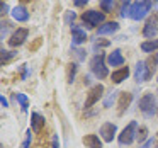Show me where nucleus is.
<instances>
[{
	"mask_svg": "<svg viewBox=\"0 0 158 148\" xmlns=\"http://www.w3.org/2000/svg\"><path fill=\"white\" fill-rule=\"evenodd\" d=\"M82 21H83V24H87L89 29H94L106 22V14L99 11H87L82 14Z\"/></svg>",
	"mask_w": 158,
	"mask_h": 148,
	"instance_id": "3",
	"label": "nucleus"
},
{
	"mask_svg": "<svg viewBox=\"0 0 158 148\" xmlns=\"http://www.w3.org/2000/svg\"><path fill=\"white\" fill-rule=\"evenodd\" d=\"M124 61H126V60H124L121 49H114V51L109 53V56H107V63H109V66H123Z\"/></svg>",
	"mask_w": 158,
	"mask_h": 148,
	"instance_id": "14",
	"label": "nucleus"
},
{
	"mask_svg": "<svg viewBox=\"0 0 158 148\" xmlns=\"http://www.w3.org/2000/svg\"><path fill=\"white\" fill-rule=\"evenodd\" d=\"M44 124H46L44 116L34 111V112L31 114V129L34 131V133H39V131H41L43 128H44Z\"/></svg>",
	"mask_w": 158,
	"mask_h": 148,
	"instance_id": "12",
	"label": "nucleus"
},
{
	"mask_svg": "<svg viewBox=\"0 0 158 148\" xmlns=\"http://www.w3.org/2000/svg\"><path fill=\"white\" fill-rule=\"evenodd\" d=\"M151 2H153V0H151ZM155 2H158V0H155Z\"/></svg>",
	"mask_w": 158,
	"mask_h": 148,
	"instance_id": "38",
	"label": "nucleus"
},
{
	"mask_svg": "<svg viewBox=\"0 0 158 148\" xmlns=\"http://www.w3.org/2000/svg\"><path fill=\"white\" fill-rule=\"evenodd\" d=\"M156 134H158V133H156Z\"/></svg>",
	"mask_w": 158,
	"mask_h": 148,
	"instance_id": "41",
	"label": "nucleus"
},
{
	"mask_svg": "<svg viewBox=\"0 0 158 148\" xmlns=\"http://www.w3.org/2000/svg\"><path fill=\"white\" fill-rule=\"evenodd\" d=\"M114 94H116V92H110V95L106 99V107H109V106H110V102L114 100Z\"/></svg>",
	"mask_w": 158,
	"mask_h": 148,
	"instance_id": "28",
	"label": "nucleus"
},
{
	"mask_svg": "<svg viewBox=\"0 0 158 148\" xmlns=\"http://www.w3.org/2000/svg\"><path fill=\"white\" fill-rule=\"evenodd\" d=\"M158 49V39H148L141 43V51L144 53H153Z\"/></svg>",
	"mask_w": 158,
	"mask_h": 148,
	"instance_id": "19",
	"label": "nucleus"
},
{
	"mask_svg": "<svg viewBox=\"0 0 158 148\" xmlns=\"http://www.w3.org/2000/svg\"><path fill=\"white\" fill-rule=\"evenodd\" d=\"M119 31V22L110 21V22H104L102 26H99L97 29V34L99 36H106V34H114V32Z\"/></svg>",
	"mask_w": 158,
	"mask_h": 148,
	"instance_id": "11",
	"label": "nucleus"
},
{
	"mask_svg": "<svg viewBox=\"0 0 158 148\" xmlns=\"http://www.w3.org/2000/svg\"><path fill=\"white\" fill-rule=\"evenodd\" d=\"M77 56H78V60L80 61H83V60H85V49H77Z\"/></svg>",
	"mask_w": 158,
	"mask_h": 148,
	"instance_id": "27",
	"label": "nucleus"
},
{
	"mask_svg": "<svg viewBox=\"0 0 158 148\" xmlns=\"http://www.w3.org/2000/svg\"><path fill=\"white\" fill-rule=\"evenodd\" d=\"M27 73H29V72H27V68H22V77H21V78H22V80H26V77H27Z\"/></svg>",
	"mask_w": 158,
	"mask_h": 148,
	"instance_id": "35",
	"label": "nucleus"
},
{
	"mask_svg": "<svg viewBox=\"0 0 158 148\" xmlns=\"http://www.w3.org/2000/svg\"><path fill=\"white\" fill-rule=\"evenodd\" d=\"M73 19H75V14H73V12H68V14H66V22H70V21L73 22Z\"/></svg>",
	"mask_w": 158,
	"mask_h": 148,
	"instance_id": "33",
	"label": "nucleus"
},
{
	"mask_svg": "<svg viewBox=\"0 0 158 148\" xmlns=\"http://www.w3.org/2000/svg\"><path fill=\"white\" fill-rule=\"evenodd\" d=\"M77 70H78V65H77V63H70V65H68V77H66L68 83H73V82H75Z\"/></svg>",
	"mask_w": 158,
	"mask_h": 148,
	"instance_id": "22",
	"label": "nucleus"
},
{
	"mask_svg": "<svg viewBox=\"0 0 158 148\" xmlns=\"http://www.w3.org/2000/svg\"><path fill=\"white\" fill-rule=\"evenodd\" d=\"M127 77H129V68H127V66H121V68H117L112 72L110 80H112L114 83H121V82H124Z\"/></svg>",
	"mask_w": 158,
	"mask_h": 148,
	"instance_id": "16",
	"label": "nucleus"
},
{
	"mask_svg": "<svg viewBox=\"0 0 158 148\" xmlns=\"http://www.w3.org/2000/svg\"><path fill=\"white\" fill-rule=\"evenodd\" d=\"M156 114H158V112H156Z\"/></svg>",
	"mask_w": 158,
	"mask_h": 148,
	"instance_id": "40",
	"label": "nucleus"
},
{
	"mask_svg": "<svg viewBox=\"0 0 158 148\" xmlns=\"http://www.w3.org/2000/svg\"><path fill=\"white\" fill-rule=\"evenodd\" d=\"M72 39H73L75 44H83L89 38H87L85 29L78 27V26H75V24H72Z\"/></svg>",
	"mask_w": 158,
	"mask_h": 148,
	"instance_id": "13",
	"label": "nucleus"
},
{
	"mask_svg": "<svg viewBox=\"0 0 158 148\" xmlns=\"http://www.w3.org/2000/svg\"><path fill=\"white\" fill-rule=\"evenodd\" d=\"M31 141H32V134H31V129H27V134H26V140L22 143V148H29L31 146Z\"/></svg>",
	"mask_w": 158,
	"mask_h": 148,
	"instance_id": "25",
	"label": "nucleus"
},
{
	"mask_svg": "<svg viewBox=\"0 0 158 148\" xmlns=\"http://www.w3.org/2000/svg\"><path fill=\"white\" fill-rule=\"evenodd\" d=\"M87 2H89V0H73V4H75L77 7H83Z\"/></svg>",
	"mask_w": 158,
	"mask_h": 148,
	"instance_id": "29",
	"label": "nucleus"
},
{
	"mask_svg": "<svg viewBox=\"0 0 158 148\" xmlns=\"http://www.w3.org/2000/svg\"><path fill=\"white\" fill-rule=\"evenodd\" d=\"M53 148H60V141H58V136H53Z\"/></svg>",
	"mask_w": 158,
	"mask_h": 148,
	"instance_id": "31",
	"label": "nucleus"
},
{
	"mask_svg": "<svg viewBox=\"0 0 158 148\" xmlns=\"http://www.w3.org/2000/svg\"><path fill=\"white\" fill-rule=\"evenodd\" d=\"M139 111L146 117H151L155 112H158L156 111V100H155V94L148 92V94H144V95L141 97L139 99Z\"/></svg>",
	"mask_w": 158,
	"mask_h": 148,
	"instance_id": "5",
	"label": "nucleus"
},
{
	"mask_svg": "<svg viewBox=\"0 0 158 148\" xmlns=\"http://www.w3.org/2000/svg\"><path fill=\"white\" fill-rule=\"evenodd\" d=\"M27 36H29V29L27 27H17L14 32H12L10 38H9V46H10V48H19V46H22L26 43Z\"/></svg>",
	"mask_w": 158,
	"mask_h": 148,
	"instance_id": "7",
	"label": "nucleus"
},
{
	"mask_svg": "<svg viewBox=\"0 0 158 148\" xmlns=\"http://www.w3.org/2000/svg\"><path fill=\"white\" fill-rule=\"evenodd\" d=\"M150 11H151V0H136V2L131 4L127 17H131L133 21H141L150 14Z\"/></svg>",
	"mask_w": 158,
	"mask_h": 148,
	"instance_id": "1",
	"label": "nucleus"
},
{
	"mask_svg": "<svg viewBox=\"0 0 158 148\" xmlns=\"http://www.w3.org/2000/svg\"><path fill=\"white\" fill-rule=\"evenodd\" d=\"M102 95H104V85H102V83H97V85H94L92 89L89 90V94H87V99H85V104H83L85 111L90 109L94 104L99 102V100L102 99Z\"/></svg>",
	"mask_w": 158,
	"mask_h": 148,
	"instance_id": "6",
	"label": "nucleus"
},
{
	"mask_svg": "<svg viewBox=\"0 0 158 148\" xmlns=\"http://www.w3.org/2000/svg\"><path fill=\"white\" fill-rule=\"evenodd\" d=\"M106 55L104 53H99V55H95L92 58V61H90V70H92V73L97 77L99 80L106 78L107 75H109V70H107L106 66Z\"/></svg>",
	"mask_w": 158,
	"mask_h": 148,
	"instance_id": "2",
	"label": "nucleus"
},
{
	"mask_svg": "<svg viewBox=\"0 0 158 148\" xmlns=\"http://www.w3.org/2000/svg\"><path fill=\"white\" fill-rule=\"evenodd\" d=\"M0 102H2V107H9V100H7V99H5V97H4V95L0 97Z\"/></svg>",
	"mask_w": 158,
	"mask_h": 148,
	"instance_id": "32",
	"label": "nucleus"
},
{
	"mask_svg": "<svg viewBox=\"0 0 158 148\" xmlns=\"http://www.w3.org/2000/svg\"><path fill=\"white\" fill-rule=\"evenodd\" d=\"M156 34H158V26H156V22L150 21V22H148V24L143 27V36H144L146 39H153Z\"/></svg>",
	"mask_w": 158,
	"mask_h": 148,
	"instance_id": "18",
	"label": "nucleus"
},
{
	"mask_svg": "<svg viewBox=\"0 0 158 148\" xmlns=\"http://www.w3.org/2000/svg\"><path fill=\"white\" fill-rule=\"evenodd\" d=\"M131 100H133V95H131L129 92H121L119 102H117V107H119V109H117V114H119V116H123V114L127 111V107H129Z\"/></svg>",
	"mask_w": 158,
	"mask_h": 148,
	"instance_id": "10",
	"label": "nucleus"
},
{
	"mask_svg": "<svg viewBox=\"0 0 158 148\" xmlns=\"http://www.w3.org/2000/svg\"><path fill=\"white\" fill-rule=\"evenodd\" d=\"M156 82H158V78H156Z\"/></svg>",
	"mask_w": 158,
	"mask_h": 148,
	"instance_id": "39",
	"label": "nucleus"
},
{
	"mask_svg": "<svg viewBox=\"0 0 158 148\" xmlns=\"http://www.w3.org/2000/svg\"><path fill=\"white\" fill-rule=\"evenodd\" d=\"M0 11H2V15H5V14H9V5L5 4L4 0H2V4H0Z\"/></svg>",
	"mask_w": 158,
	"mask_h": 148,
	"instance_id": "26",
	"label": "nucleus"
},
{
	"mask_svg": "<svg viewBox=\"0 0 158 148\" xmlns=\"http://www.w3.org/2000/svg\"><path fill=\"white\" fill-rule=\"evenodd\" d=\"M153 63H155V65H158V53L155 55V61H153Z\"/></svg>",
	"mask_w": 158,
	"mask_h": 148,
	"instance_id": "36",
	"label": "nucleus"
},
{
	"mask_svg": "<svg viewBox=\"0 0 158 148\" xmlns=\"http://www.w3.org/2000/svg\"><path fill=\"white\" fill-rule=\"evenodd\" d=\"M10 14H12V17H14V21H17V22L29 21V12H27V9H26L24 5H17V7H14Z\"/></svg>",
	"mask_w": 158,
	"mask_h": 148,
	"instance_id": "15",
	"label": "nucleus"
},
{
	"mask_svg": "<svg viewBox=\"0 0 158 148\" xmlns=\"http://www.w3.org/2000/svg\"><path fill=\"white\" fill-rule=\"evenodd\" d=\"M95 46H109V41H97Z\"/></svg>",
	"mask_w": 158,
	"mask_h": 148,
	"instance_id": "34",
	"label": "nucleus"
},
{
	"mask_svg": "<svg viewBox=\"0 0 158 148\" xmlns=\"http://www.w3.org/2000/svg\"><path fill=\"white\" fill-rule=\"evenodd\" d=\"M150 146H153V138H150V140H146L143 143V148H150Z\"/></svg>",
	"mask_w": 158,
	"mask_h": 148,
	"instance_id": "30",
	"label": "nucleus"
},
{
	"mask_svg": "<svg viewBox=\"0 0 158 148\" xmlns=\"http://www.w3.org/2000/svg\"><path fill=\"white\" fill-rule=\"evenodd\" d=\"M15 55H17V51H9V49H2V65L9 63Z\"/></svg>",
	"mask_w": 158,
	"mask_h": 148,
	"instance_id": "23",
	"label": "nucleus"
},
{
	"mask_svg": "<svg viewBox=\"0 0 158 148\" xmlns=\"http://www.w3.org/2000/svg\"><path fill=\"white\" fill-rule=\"evenodd\" d=\"M99 7H100V11H102L104 14H107V12H112V9H114V0H100V2H99Z\"/></svg>",
	"mask_w": 158,
	"mask_h": 148,
	"instance_id": "21",
	"label": "nucleus"
},
{
	"mask_svg": "<svg viewBox=\"0 0 158 148\" xmlns=\"http://www.w3.org/2000/svg\"><path fill=\"white\" fill-rule=\"evenodd\" d=\"M136 138H138V123H136V121H131V123L127 124L123 131H121V134L117 136V141H119L123 146H124V145L127 146V145H131Z\"/></svg>",
	"mask_w": 158,
	"mask_h": 148,
	"instance_id": "4",
	"label": "nucleus"
},
{
	"mask_svg": "<svg viewBox=\"0 0 158 148\" xmlns=\"http://www.w3.org/2000/svg\"><path fill=\"white\" fill-rule=\"evenodd\" d=\"M14 99L17 100L19 104H21L22 111H26V109H27V107H29V99H27V95H26V94L15 92V94H14Z\"/></svg>",
	"mask_w": 158,
	"mask_h": 148,
	"instance_id": "20",
	"label": "nucleus"
},
{
	"mask_svg": "<svg viewBox=\"0 0 158 148\" xmlns=\"http://www.w3.org/2000/svg\"><path fill=\"white\" fill-rule=\"evenodd\" d=\"M151 78V68L148 66L146 61H138L136 68H134V80L138 83L141 82H148Z\"/></svg>",
	"mask_w": 158,
	"mask_h": 148,
	"instance_id": "8",
	"label": "nucleus"
},
{
	"mask_svg": "<svg viewBox=\"0 0 158 148\" xmlns=\"http://www.w3.org/2000/svg\"><path fill=\"white\" fill-rule=\"evenodd\" d=\"M123 2H129V0H123Z\"/></svg>",
	"mask_w": 158,
	"mask_h": 148,
	"instance_id": "37",
	"label": "nucleus"
},
{
	"mask_svg": "<svg viewBox=\"0 0 158 148\" xmlns=\"http://www.w3.org/2000/svg\"><path fill=\"white\" fill-rule=\"evenodd\" d=\"M83 145L87 148H102V141L97 134H85L83 136Z\"/></svg>",
	"mask_w": 158,
	"mask_h": 148,
	"instance_id": "17",
	"label": "nucleus"
},
{
	"mask_svg": "<svg viewBox=\"0 0 158 148\" xmlns=\"http://www.w3.org/2000/svg\"><path fill=\"white\" fill-rule=\"evenodd\" d=\"M146 138H148V128H146V126H139L136 140L139 141V143H144V140H146Z\"/></svg>",
	"mask_w": 158,
	"mask_h": 148,
	"instance_id": "24",
	"label": "nucleus"
},
{
	"mask_svg": "<svg viewBox=\"0 0 158 148\" xmlns=\"http://www.w3.org/2000/svg\"><path fill=\"white\" fill-rule=\"evenodd\" d=\"M116 131H117V126L114 123H104L102 126H100L99 133H100V136H102L104 141L110 143V141L116 138Z\"/></svg>",
	"mask_w": 158,
	"mask_h": 148,
	"instance_id": "9",
	"label": "nucleus"
}]
</instances>
